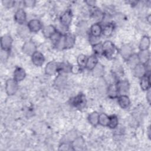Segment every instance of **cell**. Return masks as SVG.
<instances>
[{"label":"cell","instance_id":"6da1fadb","mask_svg":"<svg viewBox=\"0 0 151 151\" xmlns=\"http://www.w3.org/2000/svg\"><path fill=\"white\" fill-rule=\"evenodd\" d=\"M103 53L108 58L112 57L116 52V48L110 41H106L102 45Z\"/></svg>","mask_w":151,"mask_h":151},{"label":"cell","instance_id":"7a4b0ae2","mask_svg":"<svg viewBox=\"0 0 151 151\" xmlns=\"http://www.w3.org/2000/svg\"><path fill=\"white\" fill-rule=\"evenodd\" d=\"M18 90L17 81L15 79H8L5 84V90L8 95L12 96L16 93Z\"/></svg>","mask_w":151,"mask_h":151},{"label":"cell","instance_id":"3957f363","mask_svg":"<svg viewBox=\"0 0 151 151\" xmlns=\"http://www.w3.org/2000/svg\"><path fill=\"white\" fill-rule=\"evenodd\" d=\"M12 43V39L9 35H5L2 37L1 39V46L2 50L9 51Z\"/></svg>","mask_w":151,"mask_h":151},{"label":"cell","instance_id":"277c9868","mask_svg":"<svg viewBox=\"0 0 151 151\" xmlns=\"http://www.w3.org/2000/svg\"><path fill=\"white\" fill-rule=\"evenodd\" d=\"M44 57L43 54L39 52L35 51L32 55V61L33 64L37 66H41L44 62Z\"/></svg>","mask_w":151,"mask_h":151},{"label":"cell","instance_id":"5b68a950","mask_svg":"<svg viewBox=\"0 0 151 151\" xmlns=\"http://www.w3.org/2000/svg\"><path fill=\"white\" fill-rule=\"evenodd\" d=\"M36 46L32 41H27L25 42L22 47V51L28 55H32L36 51Z\"/></svg>","mask_w":151,"mask_h":151},{"label":"cell","instance_id":"8992f818","mask_svg":"<svg viewBox=\"0 0 151 151\" xmlns=\"http://www.w3.org/2000/svg\"><path fill=\"white\" fill-rule=\"evenodd\" d=\"M60 20L63 26L65 27H68L70 25L72 20V15L71 12L70 11L65 12L61 17Z\"/></svg>","mask_w":151,"mask_h":151},{"label":"cell","instance_id":"52a82bcc","mask_svg":"<svg viewBox=\"0 0 151 151\" xmlns=\"http://www.w3.org/2000/svg\"><path fill=\"white\" fill-rule=\"evenodd\" d=\"M28 28L30 31L36 32L41 28V24L38 19H32L28 22Z\"/></svg>","mask_w":151,"mask_h":151},{"label":"cell","instance_id":"ba28073f","mask_svg":"<svg viewBox=\"0 0 151 151\" xmlns=\"http://www.w3.org/2000/svg\"><path fill=\"white\" fill-rule=\"evenodd\" d=\"M58 69V65L54 61H50L49 62L45 68V73L49 76H52L54 74Z\"/></svg>","mask_w":151,"mask_h":151},{"label":"cell","instance_id":"9c48e42d","mask_svg":"<svg viewBox=\"0 0 151 151\" xmlns=\"http://www.w3.org/2000/svg\"><path fill=\"white\" fill-rule=\"evenodd\" d=\"M117 87L119 93L121 94L122 95H125V94L129 91V84L127 81L123 80L120 81L117 84Z\"/></svg>","mask_w":151,"mask_h":151},{"label":"cell","instance_id":"30bf717a","mask_svg":"<svg viewBox=\"0 0 151 151\" xmlns=\"http://www.w3.org/2000/svg\"><path fill=\"white\" fill-rule=\"evenodd\" d=\"M14 19L16 22L19 24H22L24 23L26 20V14L25 11L22 9L17 10L15 14Z\"/></svg>","mask_w":151,"mask_h":151},{"label":"cell","instance_id":"8fae6325","mask_svg":"<svg viewBox=\"0 0 151 151\" xmlns=\"http://www.w3.org/2000/svg\"><path fill=\"white\" fill-rule=\"evenodd\" d=\"M120 52L122 57L124 60H127L128 58L132 55V49L129 45H124L121 47Z\"/></svg>","mask_w":151,"mask_h":151},{"label":"cell","instance_id":"7c38bea8","mask_svg":"<svg viewBox=\"0 0 151 151\" xmlns=\"http://www.w3.org/2000/svg\"><path fill=\"white\" fill-rule=\"evenodd\" d=\"M26 73L25 70L20 67H17L15 68L14 73V79L17 81H21L24 79L25 77Z\"/></svg>","mask_w":151,"mask_h":151},{"label":"cell","instance_id":"4fadbf2b","mask_svg":"<svg viewBox=\"0 0 151 151\" xmlns=\"http://www.w3.org/2000/svg\"><path fill=\"white\" fill-rule=\"evenodd\" d=\"M146 71V67L143 64H139L134 68V74L135 76L141 78L143 77Z\"/></svg>","mask_w":151,"mask_h":151},{"label":"cell","instance_id":"5bb4252c","mask_svg":"<svg viewBox=\"0 0 151 151\" xmlns=\"http://www.w3.org/2000/svg\"><path fill=\"white\" fill-rule=\"evenodd\" d=\"M75 37L73 34H68L64 37V48H72L75 44Z\"/></svg>","mask_w":151,"mask_h":151},{"label":"cell","instance_id":"9a60e30c","mask_svg":"<svg viewBox=\"0 0 151 151\" xmlns=\"http://www.w3.org/2000/svg\"><path fill=\"white\" fill-rule=\"evenodd\" d=\"M118 103L123 109L127 108L130 105V99L126 95H121L118 99Z\"/></svg>","mask_w":151,"mask_h":151},{"label":"cell","instance_id":"2e32d148","mask_svg":"<svg viewBox=\"0 0 151 151\" xmlns=\"http://www.w3.org/2000/svg\"><path fill=\"white\" fill-rule=\"evenodd\" d=\"M139 61L142 63H147L150 58V53L147 50H142L137 55Z\"/></svg>","mask_w":151,"mask_h":151},{"label":"cell","instance_id":"e0dca14e","mask_svg":"<svg viewBox=\"0 0 151 151\" xmlns=\"http://www.w3.org/2000/svg\"><path fill=\"white\" fill-rule=\"evenodd\" d=\"M97 64V59L94 55H91L87 59L86 67L88 70H93Z\"/></svg>","mask_w":151,"mask_h":151},{"label":"cell","instance_id":"ac0fdd59","mask_svg":"<svg viewBox=\"0 0 151 151\" xmlns=\"http://www.w3.org/2000/svg\"><path fill=\"white\" fill-rule=\"evenodd\" d=\"M55 32V28L54 26L51 25L45 27L42 29V33L46 38H50Z\"/></svg>","mask_w":151,"mask_h":151},{"label":"cell","instance_id":"d6986e66","mask_svg":"<svg viewBox=\"0 0 151 151\" xmlns=\"http://www.w3.org/2000/svg\"><path fill=\"white\" fill-rule=\"evenodd\" d=\"M73 104L75 106L81 108L84 107L86 104V98L83 95H79L77 97H76L74 101Z\"/></svg>","mask_w":151,"mask_h":151},{"label":"cell","instance_id":"ffe728a7","mask_svg":"<svg viewBox=\"0 0 151 151\" xmlns=\"http://www.w3.org/2000/svg\"><path fill=\"white\" fill-rule=\"evenodd\" d=\"M90 31L92 36L99 37L102 32V28L100 24H94L91 27Z\"/></svg>","mask_w":151,"mask_h":151},{"label":"cell","instance_id":"44dd1931","mask_svg":"<svg viewBox=\"0 0 151 151\" xmlns=\"http://www.w3.org/2000/svg\"><path fill=\"white\" fill-rule=\"evenodd\" d=\"M107 92L108 94V96L110 98H115L117 96V94H119L117 87L116 84H110L108 89L107 90Z\"/></svg>","mask_w":151,"mask_h":151},{"label":"cell","instance_id":"7402d4cb","mask_svg":"<svg viewBox=\"0 0 151 151\" xmlns=\"http://www.w3.org/2000/svg\"><path fill=\"white\" fill-rule=\"evenodd\" d=\"M150 46V39L147 36H144L140 40L139 48L142 50H147Z\"/></svg>","mask_w":151,"mask_h":151},{"label":"cell","instance_id":"603a6c76","mask_svg":"<svg viewBox=\"0 0 151 151\" xmlns=\"http://www.w3.org/2000/svg\"><path fill=\"white\" fill-rule=\"evenodd\" d=\"M99 114L96 111L91 113L88 116V117L90 123L94 126H96L99 124Z\"/></svg>","mask_w":151,"mask_h":151},{"label":"cell","instance_id":"cb8c5ba5","mask_svg":"<svg viewBox=\"0 0 151 151\" xmlns=\"http://www.w3.org/2000/svg\"><path fill=\"white\" fill-rule=\"evenodd\" d=\"M66 80L67 78L64 75H59L56 77L54 81V84L57 87H62L65 84Z\"/></svg>","mask_w":151,"mask_h":151},{"label":"cell","instance_id":"d4e9b609","mask_svg":"<svg viewBox=\"0 0 151 151\" xmlns=\"http://www.w3.org/2000/svg\"><path fill=\"white\" fill-rule=\"evenodd\" d=\"M128 61V63L129 65L132 67V68H134L137 64H139V57L138 55L136 54H132L127 60Z\"/></svg>","mask_w":151,"mask_h":151},{"label":"cell","instance_id":"484cf974","mask_svg":"<svg viewBox=\"0 0 151 151\" xmlns=\"http://www.w3.org/2000/svg\"><path fill=\"white\" fill-rule=\"evenodd\" d=\"M92 70L93 74L96 77H101L104 73V67L101 64L97 63Z\"/></svg>","mask_w":151,"mask_h":151},{"label":"cell","instance_id":"4316f807","mask_svg":"<svg viewBox=\"0 0 151 151\" xmlns=\"http://www.w3.org/2000/svg\"><path fill=\"white\" fill-rule=\"evenodd\" d=\"M140 87L143 90H148L150 87V76L148 77H143L140 82Z\"/></svg>","mask_w":151,"mask_h":151},{"label":"cell","instance_id":"83f0119b","mask_svg":"<svg viewBox=\"0 0 151 151\" xmlns=\"http://www.w3.org/2000/svg\"><path fill=\"white\" fill-rule=\"evenodd\" d=\"M87 29V24L85 21H81L77 26V32L78 34L83 35L86 32Z\"/></svg>","mask_w":151,"mask_h":151},{"label":"cell","instance_id":"f1b7e54d","mask_svg":"<svg viewBox=\"0 0 151 151\" xmlns=\"http://www.w3.org/2000/svg\"><path fill=\"white\" fill-rule=\"evenodd\" d=\"M109 117L105 113H101L99 115V123L102 126H108Z\"/></svg>","mask_w":151,"mask_h":151},{"label":"cell","instance_id":"f546056e","mask_svg":"<svg viewBox=\"0 0 151 151\" xmlns=\"http://www.w3.org/2000/svg\"><path fill=\"white\" fill-rule=\"evenodd\" d=\"M29 28L26 27L25 26H21L18 28V34L23 38H26L29 35Z\"/></svg>","mask_w":151,"mask_h":151},{"label":"cell","instance_id":"4dcf8cb0","mask_svg":"<svg viewBox=\"0 0 151 151\" xmlns=\"http://www.w3.org/2000/svg\"><path fill=\"white\" fill-rule=\"evenodd\" d=\"M77 137V133L75 131H71L67 133L64 137L65 142H73Z\"/></svg>","mask_w":151,"mask_h":151},{"label":"cell","instance_id":"1f68e13d","mask_svg":"<svg viewBox=\"0 0 151 151\" xmlns=\"http://www.w3.org/2000/svg\"><path fill=\"white\" fill-rule=\"evenodd\" d=\"M84 144V140L82 137H77L73 141V147L76 148H80L83 147Z\"/></svg>","mask_w":151,"mask_h":151},{"label":"cell","instance_id":"d6a6232c","mask_svg":"<svg viewBox=\"0 0 151 151\" xmlns=\"http://www.w3.org/2000/svg\"><path fill=\"white\" fill-rule=\"evenodd\" d=\"M118 125V119L116 116H112L109 117L108 126L111 129H114Z\"/></svg>","mask_w":151,"mask_h":151},{"label":"cell","instance_id":"836d02e7","mask_svg":"<svg viewBox=\"0 0 151 151\" xmlns=\"http://www.w3.org/2000/svg\"><path fill=\"white\" fill-rule=\"evenodd\" d=\"M87 59V58H86V56L83 54H81V55H78V57L77 58V63H78V65L80 67H86Z\"/></svg>","mask_w":151,"mask_h":151},{"label":"cell","instance_id":"e575fe53","mask_svg":"<svg viewBox=\"0 0 151 151\" xmlns=\"http://www.w3.org/2000/svg\"><path fill=\"white\" fill-rule=\"evenodd\" d=\"M113 26L111 25V24H108L107 25H106L103 30V34L105 35V36H110L113 31Z\"/></svg>","mask_w":151,"mask_h":151},{"label":"cell","instance_id":"d590c367","mask_svg":"<svg viewBox=\"0 0 151 151\" xmlns=\"http://www.w3.org/2000/svg\"><path fill=\"white\" fill-rule=\"evenodd\" d=\"M61 37H62V36H61V35L60 34V32H55L50 38H51V40L52 42L54 44L57 45L59 42V41H60Z\"/></svg>","mask_w":151,"mask_h":151},{"label":"cell","instance_id":"8d00e7d4","mask_svg":"<svg viewBox=\"0 0 151 151\" xmlns=\"http://www.w3.org/2000/svg\"><path fill=\"white\" fill-rule=\"evenodd\" d=\"M99 90L100 92L104 91V93L105 91H107L106 90V83L104 81V80L101 78L99 82Z\"/></svg>","mask_w":151,"mask_h":151},{"label":"cell","instance_id":"74e56055","mask_svg":"<svg viewBox=\"0 0 151 151\" xmlns=\"http://www.w3.org/2000/svg\"><path fill=\"white\" fill-rule=\"evenodd\" d=\"M93 50L94 52L98 54H101L103 53V48L102 45L100 43L97 44L93 45Z\"/></svg>","mask_w":151,"mask_h":151},{"label":"cell","instance_id":"f35d334b","mask_svg":"<svg viewBox=\"0 0 151 151\" xmlns=\"http://www.w3.org/2000/svg\"><path fill=\"white\" fill-rule=\"evenodd\" d=\"M71 149H72L71 146L69 145V144L67 142L62 143L59 147V150H69Z\"/></svg>","mask_w":151,"mask_h":151},{"label":"cell","instance_id":"ab89813d","mask_svg":"<svg viewBox=\"0 0 151 151\" xmlns=\"http://www.w3.org/2000/svg\"><path fill=\"white\" fill-rule=\"evenodd\" d=\"M8 55H9L8 51L4 50H1V60L2 61H5L8 58Z\"/></svg>","mask_w":151,"mask_h":151},{"label":"cell","instance_id":"60d3db41","mask_svg":"<svg viewBox=\"0 0 151 151\" xmlns=\"http://www.w3.org/2000/svg\"><path fill=\"white\" fill-rule=\"evenodd\" d=\"M2 3H3V5L5 7H6V8H11V7H12L14 5L15 2L13 1L5 0V1H3Z\"/></svg>","mask_w":151,"mask_h":151},{"label":"cell","instance_id":"b9f144b4","mask_svg":"<svg viewBox=\"0 0 151 151\" xmlns=\"http://www.w3.org/2000/svg\"><path fill=\"white\" fill-rule=\"evenodd\" d=\"M90 41L91 42V43L94 45H96L97 44H99L100 43V41H99V37H94V36H92L90 37Z\"/></svg>","mask_w":151,"mask_h":151},{"label":"cell","instance_id":"7bdbcfd3","mask_svg":"<svg viewBox=\"0 0 151 151\" xmlns=\"http://www.w3.org/2000/svg\"><path fill=\"white\" fill-rule=\"evenodd\" d=\"M35 1L33 0H27L24 1V4L25 6H29V7L34 6V5H35Z\"/></svg>","mask_w":151,"mask_h":151},{"label":"cell","instance_id":"ee69618b","mask_svg":"<svg viewBox=\"0 0 151 151\" xmlns=\"http://www.w3.org/2000/svg\"><path fill=\"white\" fill-rule=\"evenodd\" d=\"M150 91L149 90H148V91L147 93V94H146V98L147 99V101H149V103L150 102Z\"/></svg>","mask_w":151,"mask_h":151},{"label":"cell","instance_id":"f6af8a7d","mask_svg":"<svg viewBox=\"0 0 151 151\" xmlns=\"http://www.w3.org/2000/svg\"><path fill=\"white\" fill-rule=\"evenodd\" d=\"M86 2L88 3V5H94L95 4V1H87Z\"/></svg>","mask_w":151,"mask_h":151}]
</instances>
